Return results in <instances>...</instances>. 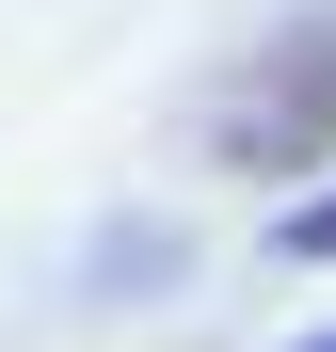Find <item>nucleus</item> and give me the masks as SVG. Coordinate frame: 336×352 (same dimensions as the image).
Listing matches in <instances>:
<instances>
[{
  "mask_svg": "<svg viewBox=\"0 0 336 352\" xmlns=\"http://www.w3.org/2000/svg\"><path fill=\"white\" fill-rule=\"evenodd\" d=\"M192 129H208L224 176H272V192L320 176V160H336V0H320V16H289V32H256L240 65L208 80Z\"/></svg>",
  "mask_w": 336,
  "mask_h": 352,
  "instance_id": "1",
  "label": "nucleus"
},
{
  "mask_svg": "<svg viewBox=\"0 0 336 352\" xmlns=\"http://www.w3.org/2000/svg\"><path fill=\"white\" fill-rule=\"evenodd\" d=\"M272 256H304V272H336V192H289V208H272Z\"/></svg>",
  "mask_w": 336,
  "mask_h": 352,
  "instance_id": "2",
  "label": "nucleus"
},
{
  "mask_svg": "<svg viewBox=\"0 0 336 352\" xmlns=\"http://www.w3.org/2000/svg\"><path fill=\"white\" fill-rule=\"evenodd\" d=\"M304 352H336V336H304Z\"/></svg>",
  "mask_w": 336,
  "mask_h": 352,
  "instance_id": "3",
  "label": "nucleus"
}]
</instances>
